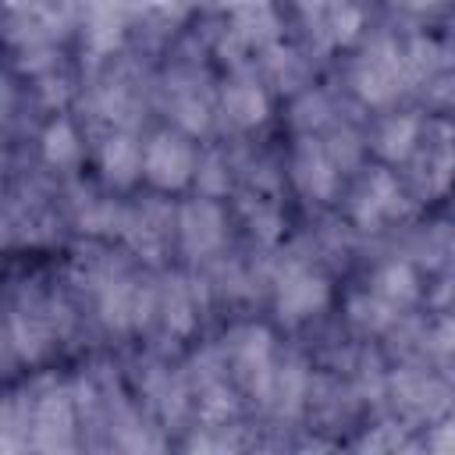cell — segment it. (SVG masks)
Returning a JSON list of instances; mask_svg holds the SVG:
<instances>
[{
    "label": "cell",
    "instance_id": "cell-5",
    "mask_svg": "<svg viewBox=\"0 0 455 455\" xmlns=\"http://www.w3.org/2000/svg\"><path fill=\"white\" fill-rule=\"evenodd\" d=\"M405 82H409V75H405L402 46L395 39H373L352 64V89L370 107L391 103L405 89Z\"/></svg>",
    "mask_w": 455,
    "mask_h": 455
},
{
    "label": "cell",
    "instance_id": "cell-25",
    "mask_svg": "<svg viewBox=\"0 0 455 455\" xmlns=\"http://www.w3.org/2000/svg\"><path fill=\"white\" fill-rule=\"evenodd\" d=\"M302 14L309 18V32L331 46V43H348L359 25H363V11L348 7V4H331V7H302Z\"/></svg>",
    "mask_w": 455,
    "mask_h": 455
},
{
    "label": "cell",
    "instance_id": "cell-26",
    "mask_svg": "<svg viewBox=\"0 0 455 455\" xmlns=\"http://www.w3.org/2000/svg\"><path fill=\"white\" fill-rule=\"evenodd\" d=\"M124 32H128V21H124L121 7H89L85 11L82 36H85V46L92 57H110L121 46Z\"/></svg>",
    "mask_w": 455,
    "mask_h": 455
},
{
    "label": "cell",
    "instance_id": "cell-19",
    "mask_svg": "<svg viewBox=\"0 0 455 455\" xmlns=\"http://www.w3.org/2000/svg\"><path fill=\"white\" fill-rule=\"evenodd\" d=\"M100 174L114 188H128L142 174V146L132 132H110L100 146Z\"/></svg>",
    "mask_w": 455,
    "mask_h": 455
},
{
    "label": "cell",
    "instance_id": "cell-42",
    "mask_svg": "<svg viewBox=\"0 0 455 455\" xmlns=\"http://www.w3.org/2000/svg\"><path fill=\"white\" fill-rule=\"evenodd\" d=\"M256 455H270V451H256Z\"/></svg>",
    "mask_w": 455,
    "mask_h": 455
},
{
    "label": "cell",
    "instance_id": "cell-1",
    "mask_svg": "<svg viewBox=\"0 0 455 455\" xmlns=\"http://www.w3.org/2000/svg\"><path fill=\"white\" fill-rule=\"evenodd\" d=\"M331 302L327 277L306 259V256H281L274 267V306L284 323H302L316 313H323Z\"/></svg>",
    "mask_w": 455,
    "mask_h": 455
},
{
    "label": "cell",
    "instance_id": "cell-15",
    "mask_svg": "<svg viewBox=\"0 0 455 455\" xmlns=\"http://www.w3.org/2000/svg\"><path fill=\"white\" fill-rule=\"evenodd\" d=\"M107 437L121 455H164V434L160 427L135 409L124 395L117 398L110 419H107Z\"/></svg>",
    "mask_w": 455,
    "mask_h": 455
},
{
    "label": "cell",
    "instance_id": "cell-41",
    "mask_svg": "<svg viewBox=\"0 0 455 455\" xmlns=\"http://www.w3.org/2000/svg\"><path fill=\"white\" fill-rule=\"evenodd\" d=\"M0 359H4V334H0Z\"/></svg>",
    "mask_w": 455,
    "mask_h": 455
},
{
    "label": "cell",
    "instance_id": "cell-2",
    "mask_svg": "<svg viewBox=\"0 0 455 455\" xmlns=\"http://www.w3.org/2000/svg\"><path fill=\"white\" fill-rule=\"evenodd\" d=\"M78 409L68 384L32 391V455H78Z\"/></svg>",
    "mask_w": 455,
    "mask_h": 455
},
{
    "label": "cell",
    "instance_id": "cell-7",
    "mask_svg": "<svg viewBox=\"0 0 455 455\" xmlns=\"http://www.w3.org/2000/svg\"><path fill=\"white\" fill-rule=\"evenodd\" d=\"M96 302H100V316H103L107 327H114V331H139L156 313V288L149 281L135 277L124 267L117 277H110L96 291Z\"/></svg>",
    "mask_w": 455,
    "mask_h": 455
},
{
    "label": "cell",
    "instance_id": "cell-40",
    "mask_svg": "<svg viewBox=\"0 0 455 455\" xmlns=\"http://www.w3.org/2000/svg\"><path fill=\"white\" fill-rule=\"evenodd\" d=\"M299 455H341V451L331 448V444H323V441H309V444L299 448Z\"/></svg>",
    "mask_w": 455,
    "mask_h": 455
},
{
    "label": "cell",
    "instance_id": "cell-23",
    "mask_svg": "<svg viewBox=\"0 0 455 455\" xmlns=\"http://www.w3.org/2000/svg\"><path fill=\"white\" fill-rule=\"evenodd\" d=\"M0 455H32V391L0 402Z\"/></svg>",
    "mask_w": 455,
    "mask_h": 455
},
{
    "label": "cell",
    "instance_id": "cell-35",
    "mask_svg": "<svg viewBox=\"0 0 455 455\" xmlns=\"http://www.w3.org/2000/svg\"><path fill=\"white\" fill-rule=\"evenodd\" d=\"M352 455H419V448L395 423H384V427L370 430L366 437H359V444L352 448Z\"/></svg>",
    "mask_w": 455,
    "mask_h": 455
},
{
    "label": "cell",
    "instance_id": "cell-14",
    "mask_svg": "<svg viewBox=\"0 0 455 455\" xmlns=\"http://www.w3.org/2000/svg\"><path fill=\"white\" fill-rule=\"evenodd\" d=\"M203 295H206V284L188 277V274H171L156 288V313H160L164 327L174 338H185V334L196 331L199 309H203Z\"/></svg>",
    "mask_w": 455,
    "mask_h": 455
},
{
    "label": "cell",
    "instance_id": "cell-22",
    "mask_svg": "<svg viewBox=\"0 0 455 455\" xmlns=\"http://www.w3.org/2000/svg\"><path fill=\"white\" fill-rule=\"evenodd\" d=\"M419 142H423V121L416 114H391L377 124V135H373V149L391 164L412 160Z\"/></svg>",
    "mask_w": 455,
    "mask_h": 455
},
{
    "label": "cell",
    "instance_id": "cell-12",
    "mask_svg": "<svg viewBox=\"0 0 455 455\" xmlns=\"http://www.w3.org/2000/svg\"><path fill=\"white\" fill-rule=\"evenodd\" d=\"M121 238L146 259H160L174 238V213L160 199H142L139 206H124Z\"/></svg>",
    "mask_w": 455,
    "mask_h": 455
},
{
    "label": "cell",
    "instance_id": "cell-27",
    "mask_svg": "<svg viewBox=\"0 0 455 455\" xmlns=\"http://www.w3.org/2000/svg\"><path fill=\"white\" fill-rule=\"evenodd\" d=\"M75 220H78V228L89 231V235H121L124 206L85 188V192H78V199H75Z\"/></svg>",
    "mask_w": 455,
    "mask_h": 455
},
{
    "label": "cell",
    "instance_id": "cell-39",
    "mask_svg": "<svg viewBox=\"0 0 455 455\" xmlns=\"http://www.w3.org/2000/svg\"><path fill=\"white\" fill-rule=\"evenodd\" d=\"M427 455H451V423L441 419L434 434L427 437Z\"/></svg>",
    "mask_w": 455,
    "mask_h": 455
},
{
    "label": "cell",
    "instance_id": "cell-4",
    "mask_svg": "<svg viewBox=\"0 0 455 455\" xmlns=\"http://www.w3.org/2000/svg\"><path fill=\"white\" fill-rule=\"evenodd\" d=\"M68 309L64 302L57 299H43V295H25L18 299V306L11 309V320H7V341L11 348L28 359V363H39L53 341L60 338L64 323H68Z\"/></svg>",
    "mask_w": 455,
    "mask_h": 455
},
{
    "label": "cell",
    "instance_id": "cell-33",
    "mask_svg": "<svg viewBox=\"0 0 455 455\" xmlns=\"http://www.w3.org/2000/svg\"><path fill=\"white\" fill-rule=\"evenodd\" d=\"M402 313H395L387 302H380L373 291H359V295H352V302H348V320L359 327V331H370V334H377V331H391V323L398 320Z\"/></svg>",
    "mask_w": 455,
    "mask_h": 455
},
{
    "label": "cell",
    "instance_id": "cell-38",
    "mask_svg": "<svg viewBox=\"0 0 455 455\" xmlns=\"http://www.w3.org/2000/svg\"><path fill=\"white\" fill-rule=\"evenodd\" d=\"M178 455H238V444L224 430H203V434L188 437V444Z\"/></svg>",
    "mask_w": 455,
    "mask_h": 455
},
{
    "label": "cell",
    "instance_id": "cell-24",
    "mask_svg": "<svg viewBox=\"0 0 455 455\" xmlns=\"http://www.w3.org/2000/svg\"><path fill=\"white\" fill-rule=\"evenodd\" d=\"M380 302H387L395 313L409 309L419 299V274L412 267V259H387L377 267L373 274V288H370Z\"/></svg>",
    "mask_w": 455,
    "mask_h": 455
},
{
    "label": "cell",
    "instance_id": "cell-17",
    "mask_svg": "<svg viewBox=\"0 0 455 455\" xmlns=\"http://www.w3.org/2000/svg\"><path fill=\"white\" fill-rule=\"evenodd\" d=\"M309 380H313V373H309V366L299 355H277L270 384H267L259 402L267 409H274L277 416H299V412H306Z\"/></svg>",
    "mask_w": 455,
    "mask_h": 455
},
{
    "label": "cell",
    "instance_id": "cell-10",
    "mask_svg": "<svg viewBox=\"0 0 455 455\" xmlns=\"http://www.w3.org/2000/svg\"><path fill=\"white\" fill-rule=\"evenodd\" d=\"M167 103H171L174 124L185 139L203 135L213 124V96L196 64H181L167 75Z\"/></svg>",
    "mask_w": 455,
    "mask_h": 455
},
{
    "label": "cell",
    "instance_id": "cell-20",
    "mask_svg": "<svg viewBox=\"0 0 455 455\" xmlns=\"http://www.w3.org/2000/svg\"><path fill=\"white\" fill-rule=\"evenodd\" d=\"M277 32H281V21H277V11L270 4H245V7L231 11L228 39L235 50H249V46L270 50Z\"/></svg>",
    "mask_w": 455,
    "mask_h": 455
},
{
    "label": "cell",
    "instance_id": "cell-6",
    "mask_svg": "<svg viewBox=\"0 0 455 455\" xmlns=\"http://www.w3.org/2000/svg\"><path fill=\"white\" fill-rule=\"evenodd\" d=\"M409 210H412L409 192L398 185L391 171L363 174V181L352 188V199H348V213L363 231H380L384 224L402 220Z\"/></svg>",
    "mask_w": 455,
    "mask_h": 455
},
{
    "label": "cell",
    "instance_id": "cell-34",
    "mask_svg": "<svg viewBox=\"0 0 455 455\" xmlns=\"http://www.w3.org/2000/svg\"><path fill=\"white\" fill-rule=\"evenodd\" d=\"M323 149H327L331 164L338 167V174L352 171L363 160V135L352 124H331V135L323 139Z\"/></svg>",
    "mask_w": 455,
    "mask_h": 455
},
{
    "label": "cell",
    "instance_id": "cell-21",
    "mask_svg": "<svg viewBox=\"0 0 455 455\" xmlns=\"http://www.w3.org/2000/svg\"><path fill=\"white\" fill-rule=\"evenodd\" d=\"M355 387L352 384H345V380H334V377H313L309 380V395H306V409L320 419V423H327V427H338V423H345L352 412H355Z\"/></svg>",
    "mask_w": 455,
    "mask_h": 455
},
{
    "label": "cell",
    "instance_id": "cell-37",
    "mask_svg": "<svg viewBox=\"0 0 455 455\" xmlns=\"http://www.w3.org/2000/svg\"><path fill=\"white\" fill-rule=\"evenodd\" d=\"M448 252H451V238H448V228L444 224L427 228V235L416 242V259L427 263V267H444L448 263Z\"/></svg>",
    "mask_w": 455,
    "mask_h": 455
},
{
    "label": "cell",
    "instance_id": "cell-16",
    "mask_svg": "<svg viewBox=\"0 0 455 455\" xmlns=\"http://www.w3.org/2000/svg\"><path fill=\"white\" fill-rule=\"evenodd\" d=\"M220 114L235 128H256V124H263L267 114H270V96H267L263 82L252 71L238 68L224 82V89H220Z\"/></svg>",
    "mask_w": 455,
    "mask_h": 455
},
{
    "label": "cell",
    "instance_id": "cell-9",
    "mask_svg": "<svg viewBox=\"0 0 455 455\" xmlns=\"http://www.w3.org/2000/svg\"><path fill=\"white\" fill-rule=\"evenodd\" d=\"M174 238L181 245L185 256L192 259H206L213 252H220L224 238H228V220L224 210L213 199H188L178 206L174 213Z\"/></svg>",
    "mask_w": 455,
    "mask_h": 455
},
{
    "label": "cell",
    "instance_id": "cell-36",
    "mask_svg": "<svg viewBox=\"0 0 455 455\" xmlns=\"http://www.w3.org/2000/svg\"><path fill=\"white\" fill-rule=\"evenodd\" d=\"M419 167H423V181H427V192H444L448 188V178H451V146H448V135H441L437 142H427V153L419 156Z\"/></svg>",
    "mask_w": 455,
    "mask_h": 455
},
{
    "label": "cell",
    "instance_id": "cell-29",
    "mask_svg": "<svg viewBox=\"0 0 455 455\" xmlns=\"http://www.w3.org/2000/svg\"><path fill=\"white\" fill-rule=\"evenodd\" d=\"M263 71H267V78L277 89H302L309 82V64L291 46H270L267 50V60H263Z\"/></svg>",
    "mask_w": 455,
    "mask_h": 455
},
{
    "label": "cell",
    "instance_id": "cell-18",
    "mask_svg": "<svg viewBox=\"0 0 455 455\" xmlns=\"http://www.w3.org/2000/svg\"><path fill=\"white\" fill-rule=\"evenodd\" d=\"M139 387H142L149 412L160 416L164 423H178L188 412V402H192L188 380L181 373H174L171 366H146L139 377Z\"/></svg>",
    "mask_w": 455,
    "mask_h": 455
},
{
    "label": "cell",
    "instance_id": "cell-30",
    "mask_svg": "<svg viewBox=\"0 0 455 455\" xmlns=\"http://www.w3.org/2000/svg\"><path fill=\"white\" fill-rule=\"evenodd\" d=\"M242 217H245L249 231H252L259 242H277V238H281L284 217H281V206H277L274 196L249 192V196L242 199Z\"/></svg>",
    "mask_w": 455,
    "mask_h": 455
},
{
    "label": "cell",
    "instance_id": "cell-32",
    "mask_svg": "<svg viewBox=\"0 0 455 455\" xmlns=\"http://www.w3.org/2000/svg\"><path fill=\"white\" fill-rule=\"evenodd\" d=\"M231 160L217 149L196 156V171H192V181L199 185V196L203 199H213V196H224L231 188Z\"/></svg>",
    "mask_w": 455,
    "mask_h": 455
},
{
    "label": "cell",
    "instance_id": "cell-31",
    "mask_svg": "<svg viewBox=\"0 0 455 455\" xmlns=\"http://www.w3.org/2000/svg\"><path fill=\"white\" fill-rule=\"evenodd\" d=\"M291 124H295L302 135H313V139H316L320 128L334 124V107H331V100H327L320 89H302V92L295 96V103H291Z\"/></svg>",
    "mask_w": 455,
    "mask_h": 455
},
{
    "label": "cell",
    "instance_id": "cell-3",
    "mask_svg": "<svg viewBox=\"0 0 455 455\" xmlns=\"http://www.w3.org/2000/svg\"><path fill=\"white\" fill-rule=\"evenodd\" d=\"M220 355L228 363V373L238 387H245L249 395L263 398L274 363H277V348H274V334L263 323H238L228 331Z\"/></svg>",
    "mask_w": 455,
    "mask_h": 455
},
{
    "label": "cell",
    "instance_id": "cell-8",
    "mask_svg": "<svg viewBox=\"0 0 455 455\" xmlns=\"http://www.w3.org/2000/svg\"><path fill=\"white\" fill-rule=\"evenodd\" d=\"M395 409L405 419H441L448 412V384L423 366H402L384 380Z\"/></svg>",
    "mask_w": 455,
    "mask_h": 455
},
{
    "label": "cell",
    "instance_id": "cell-13",
    "mask_svg": "<svg viewBox=\"0 0 455 455\" xmlns=\"http://www.w3.org/2000/svg\"><path fill=\"white\" fill-rule=\"evenodd\" d=\"M288 174H291V185H295L306 199H313V203L334 199L338 181H341V174H338V167L331 164L323 142L313 139V135H302V139L295 142L291 160H288Z\"/></svg>",
    "mask_w": 455,
    "mask_h": 455
},
{
    "label": "cell",
    "instance_id": "cell-28",
    "mask_svg": "<svg viewBox=\"0 0 455 455\" xmlns=\"http://www.w3.org/2000/svg\"><path fill=\"white\" fill-rule=\"evenodd\" d=\"M43 160L57 171H71L82 160V135L75 132V124L68 117H57L46 124L43 132Z\"/></svg>",
    "mask_w": 455,
    "mask_h": 455
},
{
    "label": "cell",
    "instance_id": "cell-11",
    "mask_svg": "<svg viewBox=\"0 0 455 455\" xmlns=\"http://www.w3.org/2000/svg\"><path fill=\"white\" fill-rule=\"evenodd\" d=\"M196 171V149L188 146V139L181 132H156L149 135V142L142 146V174L149 178V185L171 192L192 181Z\"/></svg>",
    "mask_w": 455,
    "mask_h": 455
}]
</instances>
